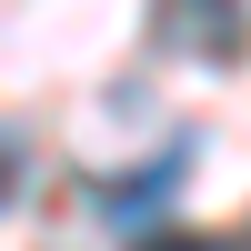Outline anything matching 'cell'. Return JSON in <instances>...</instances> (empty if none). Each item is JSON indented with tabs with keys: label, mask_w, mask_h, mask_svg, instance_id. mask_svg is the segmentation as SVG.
Returning <instances> with one entry per match:
<instances>
[{
	"label": "cell",
	"mask_w": 251,
	"mask_h": 251,
	"mask_svg": "<svg viewBox=\"0 0 251 251\" xmlns=\"http://www.w3.org/2000/svg\"><path fill=\"white\" fill-rule=\"evenodd\" d=\"M181 171H191V141H171V151H161L141 181H100V211H111L121 231H141V241H151V211L171 201V181H181Z\"/></svg>",
	"instance_id": "obj_2"
},
{
	"label": "cell",
	"mask_w": 251,
	"mask_h": 251,
	"mask_svg": "<svg viewBox=\"0 0 251 251\" xmlns=\"http://www.w3.org/2000/svg\"><path fill=\"white\" fill-rule=\"evenodd\" d=\"M161 50H181V60H231L241 50V30H251V10L241 0H161Z\"/></svg>",
	"instance_id": "obj_1"
},
{
	"label": "cell",
	"mask_w": 251,
	"mask_h": 251,
	"mask_svg": "<svg viewBox=\"0 0 251 251\" xmlns=\"http://www.w3.org/2000/svg\"><path fill=\"white\" fill-rule=\"evenodd\" d=\"M141 251H221V241H201V231H151Z\"/></svg>",
	"instance_id": "obj_3"
},
{
	"label": "cell",
	"mask_w": 251,
	"mask_h": 251,
	"mask_svg": "<svg viewBox=\"0 0 251 251\" xmlns=\"http://www.w3.org/2000/svg\"><path fill=\"white\" fill-rule=\"evenodd\" d=\"M10 181H20V141H0V191H10Z\"/></svg>",
	"instance_id": "obj_4"
}]
</instances>
